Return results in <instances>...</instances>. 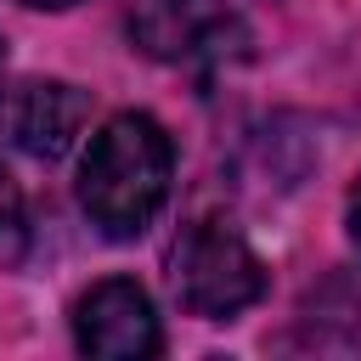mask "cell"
Returning a JSON list of instances; mask_svg holds the SVG:
<instances>
[{
    "mask_svg": "<svg viewBox=\"0 0 361 361\" xmlns=\"http://www.w3.org/2000/svg\"><path fill=\"white\" fill-rule=\"evenodd\" d=\"M169 169H175V152L158 118L147 113L107 118L90 135L85 164H79V203L90 226L113 243L141 237L169 197Z\"/></svg>",
    "mask_w": 361,
    "mask_h": 361,
    "instance_id": "obj_1",
    "label": "cell"
},
{
    "mask_svg": "<svg viewBox=\"0 0 361 361\" xmlns=\"http://www.w3.org/2000/svg\"><path fill=\"white\" fill-rule=\"evenodd\" d=\"M175 293L203 322H231L265 293V265L226 220H197L169 254Z\"/></svg>",
    "mask_w": 361,
    "mask_h": 361,
    "instance_id": "obj_2",
    "label": "cell"
},
{
    "mask_svg": "<svg viewBox=\"0 0 361 361\" xmlns=\"http://www.w3.org/2000/svg\"><path fill=\"white\" fill-rule=\"evenodd\" d=\"M73 338L96 361H147L164 350L158 310H152L147 288L130 276H107L73 305Z\"/></svg>",
    "mask_w": 361,
    "mask_h": 361,
    "instance_id": "obj_3",
    "label": "cell"
},
{
    "mask_svg": "<svg viewBox=\"0 0 361 361\" xmlns=\"http://www.w3.org/2000/svg\"><path fill=\"white\" fill-rule=\"evenodd\" d=\"M237 17L220 0H130V39L158 62H197L220 56Z\"/></svg>",
    "mask_w": 361,
    "mask_h": 361,
    "instance_id": "obj_4",
    "label": "cell"
},
{
    "mask_svg": "<svg viewBox=\"0 0 361 361\" xmlns=\"http://www.w3.org/2000/svg\"><path fill=\"white\" fill-rule=\"evenodd\" d=\"M90 118L85 90L62 85V79H23L17 90H6L0 102V130L11 135V147H23L28 158H62L79 130Z\"/></svg>",
    "mask_w": 361,
    "mask_h": 361,
    "instance_id": "obj_5",
    "label": "cell"
},
{
    "mask_svg": "<svg viewBox=\"0 0 361 361\" xmlns=\"http://www.w3.org/2000/svg\"><path fill=\"white\" fill-rule=\"evenodd\" d=\"M17 254H23V197L0 169V259H17Z\"/></svg>",
    "mask_w": 361,
    "mask_h": 361,
    "instance_id": "obj_6",
    "label": "cell"
},
{
    "mask_svg": "<svg viewBox=\"0 0 361 361\" xmlns=\"http://www.w3.org/2000/svg\"><path fill=\"white\" fill-rule=\"evenodd\" d=\"M344 226H350V237H355V248H361V175L350 180V197H344Z\"/></svg>",
    "mask_w": 361,
    "mask_h": 361,
    "instance_id": "obj_7",
    "label": "cell"
},
{
    "mask_svg": "<svg viewBox=\"0 0 361 361\" xmlns=\"http://www.w3.org/2000/svg\"><path fill=\"white\" fill-rule=\"evenodd\" d=\"M23 6H45V11H62V6H73V0H23Z\"/></svg>",
    "mask_w": 361,
    "mask_h": 361,
    "instance_id": "obj_8",
    "label": "cell"
},
{
    "mask_svg": "<svg viewBox=\"0 0 361 361\" xmlns=\"http://www.w3.org/2000/svg\"><path fill=\"white\" fill-rule=\"evenodd\" d=\"M0 62H6V51H0Z\"/></svg>",
    "mask_w": 361,
    "mask_h": 361,
    "instance_id": "obj_9",
    "label": "cell"
}]
</instances>
